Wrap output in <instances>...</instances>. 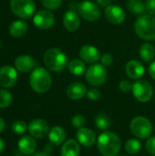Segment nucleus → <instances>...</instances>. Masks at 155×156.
Masks as SVG:
<instances>
[{
  "instance_id": "10",
  "label": "nucleus",
  "mask_w": 155,
  "mask_h": 156,
  "mask_svg": "<svg viewBox=\"0 0 155 156\" xmlns=\"http://www.w3.org/2000/svg\"><path fill=\"white\" fill-rule=\"evenodd\" d=\"M105 17L109 22L114 25L122 24L126 18V14L124 9L117 5H110L104 9Z\"/></svg>"
},
{
  "instance_id": "34",
  "label": "nucleus",
  "mask_w": 155,
  "mask_h": 156,
  "mask_svg": "<svg viewBox=\"0 0 155 156\" xmlns=\"http://www.w3.org/2000/svg\"><path fill=\"white\" fill-rule=\"evenodd\" d=\"M132 87H133V83H132L128 80H122L120 82V84H119L120 90L122 92H124V93H128V92L132 91Z\"/></svg>"
},
{
  "instance_id": "2",
  "label": "nucleus",
  "mask_w": 155,
  "mask_h": 156,
  "mask_svg": "<svg viewBox=\"0 0 155 156\" xmlns=\"http://www.w3.org/2000/svg\"><path fill=\"white\" fill-rule=\"evenodd\" d=\"M136 35L146 41L155 39V16L152 15H141L134 23Z\"/></svg>"
},
{
  "instance_id": "6",
  "label": "nucleus",
  "mask_w": 155,
  "mask_h": 156,
  "mask_svg": "<svg viewBox=\"0 0 155 156\" xmlns=\"http://www.w3.org/2000/svg\"><path fill=\"white\" fill-rule=\"evenodd\" d=\"M85 79L91 86H100L107 80V70L101 64L94 63L90 66L85 72Z\"/></svg>"
},
{
  "instance_id": "13",
  "label": "nucleus",
  "mask_w": 155,
  "mask_h": 156,
  "mask_svg": "<svg viewBox=\"0 0 155 156\" xmlns=\"http://www.w3.org/2000/svg\"><path fill=\"white\" fill-rule=\"evenodd\" d=\"M17 80L16 70L10 66H4L0 69V86L3 88H11Z\"/></svg>"
},
{
  "instance_id": "15",
  "label": "nucleus",
  "mask_w": 155,
  "mask_h": 156,
  "mask_svg": "<svg viewBox=\"0 0 155 156\" xmlns=\"http://www.w3.org/2000/svg\"><path fill=\"white\" fill-rule=\"evenodd\" d=\"M125 71L129 78L132 80H140L145 73V68L142 62L136 59L130 60L125 66Z\"/></svg>"
},
{
  "instance_id": "36",
  "label": "nucleus",
  "mask_w": 155,
  "mask_h": 156,
  "mask_svg": "<svg viewBox=\"0 0 155 156\" xmlns=\"http://www.w3.org/2000/svg\"><path fill=\"white\" fill-rule=\"evenodd\" d=\"M145 147H146L147 152L151 155L155 156V136L149 137V139L146 142Z\"/></svg>"
},
{
  "instance_id": "35",
  "label": "nucleus",
  "mask_w": 155,
  "mask_h": 156,
  "mask_svg": "<svg viewBox=\"0 0 155 156\" xmlns=\"http://www.w3.org/2000/svg\"><path fill=\"white\" fill-rule=\"evenodd\" d=\"M86 95H87L88 99H90V101H98L100 98L101 93H100V90H98L97 88H91L87 91Z\"/></svg>"
},
{
  "instance_id": "16",
  "label": "nucleus",
  "mask_w": 155,
  "mask_h": 156,
  "mask_svg": "<svg viewBox=\"0 0 155 156\" xmlns=\"http://www.w3.org/2000/svg\"><path fill=\"white\" fill-rule=\"evenodd\" d=\"M77 140L79 144L84 147H90L96 143V134L95 133L89 128H80L77 131L76 133Z\"/></svg>"
},
{
  "instance_id": "19",
  "label": "nucleus",
  "mask_w": 155,
  "mask_h": 156,
  "mask_svg": "<svg viewBox=\"0 0 155 156\" xmlns=\"http://www.w3.org/2000/svg\"><path fill=\"white\" fill-rule=\"evenodd\" d=\"M17 147L19 152L24 155H31L37 149V143L32 136L25 135L18 141Z\"/></svg>"
},
{
  "instance_id": "12",
  "label": "nucleus",
  "mask_w": 155,
  "mask_h": 156,
  "mask_svg": "<svg viewBox=\"0 0 155 156\" xmlns=\"http://www.w3.org/2000/svg\"><path fill=\"white\" fill-rule=\"evenodd\" d=\"M48 123L43 119H35L28 124V132L34 138L42 139L48 135L49 133Z\"/></svg>"
},
{
  "instance_id": "32",
  "label": "nucleus",
  "mask_w": 155,
  "mask_h": 156,
  "mask_svg": "<svg viewBox=\"0 0 155 156\" xmlns=\"http://www.w3.org/2000/svg\"><path fill=\"white\" fill-rule=\"evenodd\" d=\"M61 3H62V0H42L43 5L49 10H55L58 8Z\"/></svg>"
},
{
  "instance_id": "45",
  "label": "nucleus",
  "mask_w": 155,
  "mask_h": 156,
  "mask_svg": "<svg viewBox=\"0 0 155 156\" xmlns=\"http://www.w3.org/2000/svg\"><path fill=\"white\" fill-rule=\"evenodd\" d=\"M0 44H1V42H0Z\"/></svg>"
},
{
  "instance_id": "22",
  "label": "nucleus",
  "mask_w": 155,
  "mask_h": 156,
  "mask_svg": "<svg viewBox=\"0 0 155 156\" xmlns=\"http://www.w3.org/2000/svg\"><path fill=\"white\" fill-rule=\"evenodd\" d=\"M48 139L53 145L58 146L65 142L66 132L61 126H54L49 130Z\"/></svg>"
},
{
  "instance_id": "7",
  "label": "nucleus",
  "mask_w": 155,
  "mask_h": 156,
  "mask_svg": "<svg viewBox=\"0 0 155 156\" xmlns=\"http://www.w3.org/2000/svg\"><path fill=\"white\" fill-rule=\"evenodd\" d=\"M78 14L84 18L85 20H88L90 22H94L100 19L101 11L98 5H96L92 1L85 0L80 2L77 6Z\"/></svg>"
},
{
  "instance_id": "25",
  "label": "nucleus",
  "mask_w": 155,
  "mask_h": 156,
  "mask_svg": "<svg viewBox=\"0 0 155 156\" xmlns=\"http://www.w3.org/2000/svg\"><path fill=\"white\" fill-rule=\"evenodd\" d=\"M139 55L145 62L153 61L155 57V48L151 43H144L139 48Z\"/></svg>"
},
{
  "instance_id": "42",
  "label": "nucleus",
  "mask_w": 155,
  "mask_h": 156,
  "mask_svg": "<svg viewBox=\"0 0 155 156\" xmlns=\"http://www.w3.org/2000/svg\"><path fill=\"white\" fill-rule=\"evenodd\" d=\"M5 122H4V120L0 117V133H2L4 130H5Z\"/></svg>"
},
{
  "instance_id": "31",
  "label": "nucleus",
  "mask_w": 155,
  "mask_h": 156,
  "mask_svg": "<svg viewBox=\"0 0 155 156\" xmlns=\"http://www.w3.org/2000/svg\"><path fill=\"white\" fill-rule=\"evenodd\" d=\"M86 122L85 117L81 114H76L71 118V125L72 127L76 128V129H80L82 127H84V124Z\"/></svg>"
},
{
  "instance_id": "11",
  "label": "nucleus",
  "mask_w": 155,
  "mask_h": 156,
  "mask_svg": "<svg viewBox=\"0 0 155 156\" xmlns=\"http://www.w3.org/2000/svg\"><path fill=\"white\" fill-rule=\"evenodd\" d=\"M33 22L38 29L46 30L54 25L55 16L48 10H40L34 16Z\"/></svg>"
},
{
  "instance_id": "1",
  "label": "nucleus",
  "mask_w": 155,
  "mask_h": 156,
  "mask_svg": "<svg viewBox=\"0 0 155 156\" xmlns=\"http://www.w3.org/2000/svg\"><path fill=\"white\" fill-rule=\"evenodd\" d=\"M97 145L103 156H117L122 147V142L116 133L106 131L99 136Z\"/></svg>"
},
{
  "instance_id": "27",
  "label": "nucleus",
  "mask_w": 155,
  "mask_h": 156,
  "mask_svg": "<svg viewBox=\"0 0 155 156\" xmlns=\"http://www.w3.org/2000/svg\"><path fill=\"white\" fill-rule=\"evenodd\" d=\"M94 124L99 130H108L111 127V119L104 113H99L94 118Z\"/></svg>"
},
{
  "instance_id": "23",
  "label": "nucleus",
  "mask_w": 155,
  "mask_h": 156,
  "mask_svg": "<svg viewBox=\"0 0 155 156\" xmlns=\"http://www.w3.org/2000/svg\"><path fill=\"white\" fill-rule=\"evenodd\" d=\"M27 31V24L23 20H16L9 27V33L14 37H21Z\"/></svg>"
},
{
  "instance_id": "3",
  "label": "nucleus",
  "mask_w": 155,
  "mask_h": 156,
  "mask_svg": "<svg viewBox=\"0 0 155 156\" xmlns=\"http://www.w3.org/2000/svg\"><path fill=\"white\" fill-rule=\"evenodd\" d=\"M43 58L46 67L54 72L63 71L69 65L67 55L62 50L56 48L48 49Z\"/></svg>"
},
{
  "instance_id": "39",
  "label": "nucleus",
  "mask_w": 155,
  "mask_h": 156,
  "mask_svg": "<svg viewBox=\"0 0 155 156\" xmlns=\"http://www.w3.org/2000/svg\"><path fill=\"white\" fill-rule=\"evenodd\" d=\"M112 0H96V2L98 3V5H100V6H108L111 5Z\"/></svg>"
},
{
  "instance_id": "5",
  "label": "nucleus",
  "mask_w": 155,
  "mask_h": 156,
  "mask_svg": "<svg viewBox=\"0 0 155 156\" xmlns=\"http://www.w3.org/2000/svg\"><path fill=\"white\" fill-rule=\"evenodd\" d=\"M130 129L137 138L145 140L149 138L153 133V124L149 119L143 116H137L131 121Z\"/></svg>"
},
{
  "instance_id": "14",
  "label": "nucleus",
  "mask_w": 155,
  "mask_h": 156,
  "mask_svg": "<svg viewBox=\"0 0 155 156\" xmlns=\"http://www.w3.org/2000/svg\"><path fill=\"white\" fill-rule=\"evenodd\" d=\"M79 58L84 62L94 64L100 58V50L92 45H84L80 48L79 51Z\"/></svg>"
},
{
  "instance_id": "17",
  "label": "nucleus",
  "mask_w": 155,
  "mask_h": 156,
  "mask_svg": "<svg viewBox=\"0 0 155 156\" xmlns=\"http://www.w3.org/2000/svg\"><path fill=\"white\" fill-rule=\"evenodd\" d=\"M63 25L69 31L78 30L80 26V16L73 10L66 11L63 16Z\"/></svg>"
},
{
  "instance_id": "18",
  "label": "nucleus",
  "mask_w": 155,
  "mask_h": 156,
  "mask_svg": "<svg viewBox=\"0 0 155 156\" xmlns=\"http://www.w3.org/2000/svg\"><path fill=\"white\" fill-rule=\"evenodd\" d=\"M87 87L82 82H72L66 90V94L70 100H80L87 94Z\"/></svg>"
},
{
  "instance_id": "24",
  "label": "nucleus",
  "mask_w": 155,
  "mask_h": 156,
  "mask_svg": "<svg viewBox=\"0 0 155 156\" xmlns=\"http://www.w3.org/2000/svg\"><path fill=\"white\" fill-rule=\"evenodd\" d=\"M69 71L70 74L74 76H81L86 72V65L85 62L81 58H74L69 62L68 65Z\"/></svg>"
},
{
  "instance_id": "26",
  "label": "nucleus",
  "mask_w": 155,
  "mask_h": 156,
  "mask_svg": "<svg viewBox=\"0 0 155 156\" xmlns=\"http://www.w3.org/2000/svg\"><path fill=\"white\" fill-rule=\"evenodd\" d=\"M127 6L129 10L135 15H143L146 11L145 3L143 0H128Z\"/></svg>"
},
{
  "instance_id": "30",
  "label": "nucleus",
  "mask_w": 155,
  "mask_h": 156,
  "mask_svg": "<svg viewBox=\"0 0 155 156\" xmlns=\"http://www.w3.org/2000/svg\"><path fill=\"white\" fill-rule=\"evenodd\" d=\"M12 102V95L8 90H0V108L5 109L10 106Z\"/></svg>"
},
{
  "instance_id": "38",
  "label": "nucleus",
  "mask_w": 155,
  "mask_h": 156,
  "mask_svg": "<svg viewBox=\"0 0 155 156\" xmlns=\"http://www.w3.org/2000/svg\"><path fill=\"white\" fill-rule=\"evenodd\" d=\"M148 71H149V74H150V76L153 79L155 80V60H153L152 63H151V65L149 66V69H148Z\"/></svg>"
},
{
  "instance_id": "9",
  "label": "nucleus",
  "mask_w": 155,
  "mask_h": 156,
  "mask_svg": "<svg viewBox=\"0 0 155 156\" xmlns=\"http://www.w3.org/2000/svg\"><path fill=\"white\" fill-rule=\"evenodd\" d=\"M132 91L135 99L140 102L149 101L153 95V89L151 83L143 80H138L133 83Z\"/></svg>"
},
{
  "instance_id": "20",
  "label": "nucleus",
  "mask_w": 155,
  "mask_h": 156,
  "mask_svg": "<svg viewBox=\"0 0 155 156\" xmlns=\"http://www.w3.org/2000/svg\"><path fill=\"white\" fill-rule=\"evenodd\" d=\"M15 65L17 70H19L20 72L23 73H26L31 71L36 65V61L35 59L28 55H22L19 56L18 58H16V61H15Z\"/></svg>"
},
{
  "instance_id": "41",
  "label": "nucleus",
  "mask_w": 155,
  "mask_h": 156,
  "mask_svg": "<svg viewBox=\"0 0 155 156\" xmlns=\"http://www.w3.org/2000/svg\"><path fill=\"white\" fill-rule=\"evenodd\" d=\"M30 156H49V154H47L46 152H37V153H34Z\"/></svg>"
},
{
  "instance_id": "37",
  "label": "nucleus",
  "mask_w": 155,
  "mask_h": 156,
  "mask_svg": "<svg viewBox=\"0 0 155 156\" xmlns=\"http://www.w3.org/2000/svg\"><path fill=\"white\" fill-rule=\"evenodd\" d=\"M145 8L150 15L155 16V0H147L145 2Z\"/></svg>"
},
{
  "instance_id": "29",
  "label": "nucleus",
  "mask_w": 155,
  "mask_h": 156,
  "mask_svg": "<svg viewBox=\"0 0 155 156\" xmlns=\"http://www.w3.org/2000/svg\"><path fill=\"white\" fill-rule=\"evenodd\" d=\"M11 130L15 134L22 135L26 132V130H28V126L26 125V123L24 121L18 120V121H16L13 122V124L11 126Z\"/></svg>"
},
{
  "instance_id": "33",
  "label": "nucleus",
  "mask_w": 155,
  "mask_h": 156,
  "mask_svg": "<svg viewBox=\"0 0 155 156\" xmlns=\"http://www.w3.org/2000/svg\"><path fill=\"white\" fill-rule=\"evenodd\" d=\"M100 61L102 66H104L105 68H108V67H111V64L113 63V57L110 53H105L102 56H100Z\"/></svg>"
},
{
  "instance_id": "40",
  "label": "nucleus",
  "mask_w": 155,
  "mask_h": 156,
  "mask_svg": "<svg viewBox=\"0 0 155 156\" xmlns=\"http://www.w3.org/2000/svg\"><path fill=\"white\" fill-rule=\"evenodd\" d=\"M53 144L50 143V144H46V146H45V148H44V150H45V152L47 153V154H48V153H50V152H52V150H53V146H52Z\"/></svg>"
},
{
  "instance_id": "4",
  "label": "nucleus",
  "mask_w": 155,
  "mask_h": 156,
  "mask_svg": "<svg viewBox=\"0 0 155 156\" xmlns=\"http://www.w3.org/2000/svg\"><path fill=\"white\" fill-rule=\"evenodd\" d=\"M29 83L32 90L37 93H45L52 85V78L47 69L37 67L32 70L29 77Z\"/></svg>"
},
{
  "instance_id": "28",
  "label": "nucleus",
  "mask_w": 155,
  "mask_h": 156,
  "mask_svg": "<svg viewBox=\"0 0 155 156\" xmlns=\"http://www.w3.org/2000/svg\"><path fill=\"white\" fill-rule=\"evenodd\" d=\"M125 151L130 154H136L141 151L142 144L137 139H129L125 144Z\"/></svg>"
},
{
  "instance_id": "21",
  "label": "nucleus",
  "mask_w": 155,
  "mask_h": 156,
  "mask_svg": "<svg viewBox=\"0 0 155 156\" xmlns=\"http://www.w3.org/2000/svg\"><path fill=\"white\" fill-rule=\"evenodd\" d=\"M80 153V146L79 142H77L74 139H69L66 142H64L60 155L61 156H79Z\"/></svg>"
},
{
  "instance_id": "43",
  "label": "nucleus",
  "mask_w": 155,
  "mask_h": 156,
  "mask_svg": "<svg viewBox=\"0 0 155 156\" xmlns=\"http://www.w3.org/2000/svg\"><path fill=\"white\" fill-rule=\"evenodd\" d=\"M4 148H5V143H4V141L0 138V154L3 152Z\"/></svg>"
},
{
  "instance_id": "44",
  "label": "nucleus",
  "mask_w": 155,
  "mask_h": 156,
  "mask_svg": "<svg viewBox=\"0 0 155 156\" xmlns=\"http://www.w3.org/2000/svg\"><path fill=\"white\" fill-rule=\"evenodd\" d=\"M120 156H128V155H120Z\"/></svg>"
},
{
  "instance_id": "8",
  "label": "nucleus",
  "mask_w": 155,
  "mask_h": 156,
  "mask_svg": "<svg viewBox=\"0 0 155 156\" xmlns=\"http://www.w3.org/2000/svg\"><path fill=\"white\" fill-rule=\"evenodd\" d=\"M10 8L16 16L27 19L35 12V3L33 0H11Z\"/></svg>"
}]
</instances>
